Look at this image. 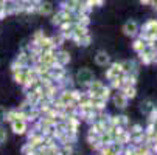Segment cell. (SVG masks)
<instances>
[{
  "label": "cell",
  "mask_w": 157,
  "mask_h": 155,
  "mask_svg": "<svg viewBox=\"0 0 157 155\" xmlns=\"http://www.w3.org/2000/svg\"><path fill=\"white\" fill-rule=\"evenodd\" d=\"M42 2V0H30V3H33V5H39Z\"/></svg>",
  "instance_id": "17"
},
{
  "label": "cell",
  "mask_w": 157,
  "mask_h": 155,
  "mask_svg": "<svg viewBox=\"0 0 157 155\" xmlns=\"http://www.w3.org/2000/svg\"><path fill=\"white\" fill-rule=\"evenodd\" d=\"M56 62L64 67L65 64H69V62H70V54L67 53V51H59V53L56 54Z\"/></svg>",
  "instance_id": "5"
},
{
  "label": "cell",
  "mask_w": 157,
  "mask_h": 155,
  "mask_svg": "<svg viewBox=\"0 0 157 155\" xmlns=\"http://www.w3.org/2000/svg\"><path fill=\"white\" fill-rule=\"evenodd\" d=\"M5 115H6V110L3 107H0V120H5Z\"/></svg>",
  "instance_id": "15"
},
{
  "label": "cell",
  "mask_w": 157,
  "mask_h": 155,
  "mask_svg": "<svg viewBox=\"0 0 157 155\" xmlns=\"http://www.w3.org/2000/svg\"><path fill=\"white\" fill-rule=\"evenodd\" d=\"M123 31H124V34L126 36H132V34H136V31H137V24L136 22H126V25H124V28H123Z\"/></svg>",
  "instance_id": "6"
},
{
  "label": "cell",
  "mask_w": 157,
  "mask_h": 155,
  "mask_svg": "<svg viewBox=\"0 0 157 155\" xmlns=\"http://www.w3.org/2000/svg\"><path fill=\"white\" fill-rule=\"evenodd\" d=\"M11 126H13V130L16 132V134H25V130H27L25 120H14L11 123Z\"/></svg>",
  "instance_id": "3"
},
{
  "label": "cell",
  "mask_w": 157,
  "mask_h": 155,
  "mask_svg": "<svg viewBox=\"0 0 157 155\" xmlns=\"http://www.w3.org/2000/svg\"><path fill=\"white\" fill-rule=\"evenodd\" d=\"M72 99H73V98H72V92H64V93H61V96H59V101H61L62 104H69Z\"/></svg>",
  "instance_id": "9"
},
{
  "label": "cell",
  "mask_w": 157,
  "mask_h": 155,
  "mask_svg": "<svg viewBox=\"0 0 157 155\" xmlns=\"http://www.w3.org/2000/svg\"><path fill=\"white\" fill-rule=\"evenodd\" d=\"M6 140V132L3 129H0V143H3Z\"/></svg>",
  "instance_id": "13"
},
{
  "label": "cell",
  "mask_w": 157,
  "mask_h": 155,
  "mask_svg": "<svg viewBox=\"0 0 157 155\" xmlns=\"http://www.w3.org/2000/svg\"><path fill=\"white\" fill-rule=\"evenodd\" d=\"M72 150H73V147H72L70 144H67V143L64 144V149H62V153H64V155H65V153H72Z\"/></svg>",
  "instance_id": "12"
},
{
  "label": "cell",
  "mask_w": 157,
  "mask_h": 155,
  "mask_svg": "<svg viewBox=\"0 0 157 155\" xmlns=\"http://www.w3.org/2000/svg\"><path fill=\"white\" fill-rule=\"evenodd\" d=\"M121 73V65L120 64H114L112 67L107 70V73H106V78H109V79H114L115 76H118Z\"/></svg>",
  "instance_id": "4"
},
{
  "label": "cell",
  "mask_w": 157,
  "mask_h": 155,
  "mask_svg": "<svg viewBox=\"0 0 157 155\" xmlns=\"http://www.w3.org/2000/svg\"><path fill=\"white\" fill-rule=\"evenodd\" d=\"M95 62H97L98 65H101V67H104V65L109 62V56H107L104 51H98L97 56H95Z\"/></svg>",
  "instance_id": "7"
},
{
  "label": "cell",
  "mask_w": 157,
  "mask_h": 155,
  "mask_svg": "<svg viewBox=\"0 0 157 155\" xmlns=\"http://www.w3.org/2000/svg\"><path fill=\"white\" fill-rule=\"evenodd\" d=\"M103 155H115V152L112 150L110 147H107V149H104V150H103Z\"/></svg>",
  "instance_id": "14"
},
{
  "label": "cell",
  "mask_w": 157,
  "mask_h": 155,
  "mask_svg": "<svg viewBox=\"0 0 157 155\" xmlns=\"http://www.w3.org/2000/svg\"><path fill=\"white\" fill-rule=\"evenodd\" d=\"M37 13L42 14V16H48L53 13V5L50 2H40L37 5Z\"/></svg>",
  "instance_id": "2"
},
{
  "label": "cell",
  "mask_w": 157,
  "mask_h": 155,
  "mask_svg": "<svg viewBox=\"0 0 157 155\" xmlns=\"http://www.w3.org/2000/svg\"><path fill=\"white\" fill-rule=\"evenodd\" d=\"M78 82L82 84V85H89L92 81H94V73L89 70V68H81L78 72V76H76Z\"/></svg>",
  "instance_id": "1"
},
{
  "label": "cell",
  "mask_w": 157,
  "mask_h": 155,
  "mask_svg": "<svg viewBox=\"0 0 157 155\" xmlns=\"http://www.w3.org/2000/svg\"><path fill=\"white\" fill-rule=\"evenodd\" d=\"M27 155H37V153H36V152H33V150H30V152H28Z\"/></svg>",
  "instance_id": "18"
},
{
  "label": "cell",
  "mask_w": 157,
  "mask_h": 155,
  "mask_svg": "<svg viewBox=\"0 0 157 155\" xmlns=\"http://www.w3.org/2000/svg\"><path fill=\"white\" fill-rule=\"evenodd\" d=\"M124 96H126V98H129V96H131V98H132V96H136V90H134L132 87H128L126 90H124Z\"/></svg>",
  "instance_id": "11"
},
{
  "label": "cell",
  "mask_w": 157,
  "mask_h": 155,
  "mask_svg": "<svg viewBox=\"0 0 157 155\" xmlns=\"http://www.w3.org/2000/svg\"><path fill=\"white\" fill-rule=\"evenodd\" d=\"M64 22V17H62V11H59V13H56L55 16H53V19H52V24L53 25H61Z\"/></svg>",
  "instance_id": "10"
},
{
  "label": "cell",
  "mask_w": 157,
  "mask_h": 155,
  "mask_svg": "<svg viewBox=\"0 0 157 155\" xmlns=\"http://www.w3.org/2000/svg\"><path fill=\"white\" fill-rule=\"evenodd\" d=\"M134 48H136V50H142V48H143V43H142V42H136Z\"/></svg>",
  "instance_id": "16"
},
{
  "label": "cell",
  "mask_w": 157,
  "mask_h": 155,
  "mask_svg": "<svg viewBox=\"0 0 157 155\" xmlns=\"http://www.w3.org/2000/svg\"><path fill=\"white\" fill-rule=\"evenodd\" d=\"M114 101H115V104H117L118 107H124V105H126V96H124L123 93H117V95L114 96Z\"/></svg>",
  "instance_id": "8"
}]
</instances>
